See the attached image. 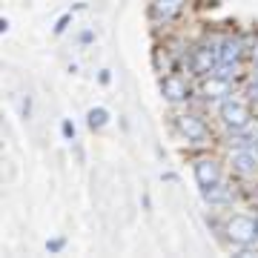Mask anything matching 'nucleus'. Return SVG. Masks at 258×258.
Returning a JSON list of instances; mask_svg holds the SVG:
<instances>
[{"label": "nucleus", "instance_id": "nucleus-2", "mask_svg": "<svg viewBox=\"0 0 258 258\" xmlns=\"http://www.w3.org/2000/svg\"><path fill=\"white\" fill-rule=\"evenodd\" d=\"M221 120L232 129H244L249 123V109L238 101H224L221 103Z\"/></svg>", "mask_w": 258, "mask_h": 258}, {"label": "nucleus", "instance_id": "nucleus-9", "mask_svg": "<svg viewBox=\"0 0 258 258\" xmlns=\"http://www.w3.org/2000/svg\"><path fill=\"white\" fill-rule=\"evenodd\" d=\"M241 52H244V43H241L238 37H227L218 49V57H221V63H238Z\"/></svg>", "mask_w": 258, "mask_h": 258}, {"label": "nucleus", "instance_id": "nucleus-12", "mask_svg": "<svg viewBox=\"0 0 258 258\" xmlns=\"http://www.w3.org/2000/svg\"><path fill=\"white\" fill-rule=\"evenodd\" d=\"M89 126L92 129H101V126H106V120H109V112L103 109V106H95V109H89Z\"/></svg>", "mask_w": 258, "mask_h": 258}, {"label": "nucleus", "instance_id": "nucleus-3", "mask_svg": "<svg viewBox=\"0 0 258 258\" xmlns=\"http://www.w3.org/2000/svg\"><path fill=\"white\" fill-rule=\"evenodd\" d=\"M161 92H164L166 101H186L189 98V86H186V81L181 78V75H166L164 81H161Z\"/></svg>", "mask_w": 258, "mask_h": 258}, {"label": "nucleus", "instance_id": "nucleus-14", "mask_svg": "<svg viewBox=\"0 0 258 258\" xmlns=\"http://www.w3.org/2000/svg\"><path fill=\"white\" fill-rule=\"evenodd\" d=\"M66 23H69V15H63V18L57 20V26H55V32H57V35H60V32L66 29Z\"/></svg>", "mask_w": 258, "mask_h": 258}, {"label": "nucleus", "instance_id": "nucleus-4", "mask_svg": "<svg viewBox=\"0 0 258 258\" xmlns=\"http://www.w3.org/2000/svg\"><path fill=\"white\" fill-rule=\"evenodd\" d=\"M178 129L184 132L186 141H192V144H204L207 141V126H204V120L198 115H181L178 118Z\"/></svg>", "mask_w": 258, "mask_h": 258}, {"label": "nucleus", "instance_id": "nucleus-1", "mask_svg": "<svg viewBox=\"0 0 258 258\" xmlns=\"http://www.w3.org/2000/svg\"><path fill=\"white\" fill-rule=\"evenodd\" d=\"M227 235L235 244H249V241L258 235V218H249V215H232L227 221Z\"/></svg>", "mask_w": 258, "mask_h": 258}, {"label": "nucleus", "instance_id": "nucleus-13", "mask_svg": "<svg viewBox=\"0 0 258 258\" xmlns=\"http://www.w3.org/2000/svg\"><path fill=\"white\" fill-rule=\"evenodd\" d=\"M63 135L66 138H75V126L69 123V120H63Z\"/></svg>", "mask_w": 258, "mask_h": 258}, {"label": "nucleus", "instance_id": "nucleus-5", "mask_svg": "<svg viewBox=\"0 0 258 258\" xmlns=\"http://www.w3.org/2000/svg\"><path fill=\"white\" fill-rule=\"evenodd\" d=\"M221 57H218V49H207V46H201V49H195L192 52V72H198V75H210L212 69H215V63H218Z\"/></svg>", "mask_w": 258, "mask_h": 258}, {"label": "nucleus", "instance_id": "nucleus-7", "mask_svg": "<svg viewBox=\"0 0 258 258\" xmlns=\"http://www.w3.org/2000/svg\"><path fill=\"white\" fill-rule=\"evenodd\" d=\"M232 169L241 172V175H252V172L258 169L255 149H241V152H235V155H232Z\"/></svg>", "mask_w": 258, "mask_h": 258}, {"label": "nucleus", "instance_id": "nucleus-10", "mask_svg": "<svg viewBox=\"0 0 258 258\" xmlns=\"http://www.w3.org/2000/svg\"><path fill=\"white\" fill-rule=\"evenodd\" d=\"M184 3L186 0H155V15L158 18H164V20H169V18H175L178 12L184 9Z\"/></svg>", "mask_w": 258, "mask_h": 258}, {"label": "nucleus", "instance_id": "nucleus-17", "mask_svg": "<svg viewBox=\"0 0 258 258\" xmlns=\"http://www.w3.org/2000/svg\"><path fill=\"white\" fill-rule=\"evenodd\" d=\"M255 152H258V141H255Z\"/></svg>", "mask_w": 258, "mask_h": 258}, {"label": "nucleus", "instance_id": "nucleus-6", "mask_svg": "<svg viewBox=\"0 0 258 258\" xmlns=\"http://www.w3.org/2000/svg\"><path fill=\"white\" fill-rule=\"evenodd\" d=\"M195 181H198V186L201 189H207V186H212V184H218L221 181V172H218V164L215 161H198L195 164Z\"/></svg>", "mask_w": 258, "mask_h": 258}, {"label": "nucleus", "instance_id": "nucleus-11", "mask_svg": "<svg viewBox=\"0 0 258 258\" xmlns=\"http://www.w3.org/2000/svg\"><path fill=\"white\" fill-rule=\"evenodd\" d=\"M204 192V198L207 201H212V204H221V201H230V189L218 181V184H212V186H207V189H201Z\"/></svg>", "mask_w": 258, "mask_h": 258}, {"label": "nucleus", "instance_id": "nucleus-16", "mask_svg": "<svg viewBox=\"0 0 258 258\" xmlns=\"http://www.w3.org/2000/svg\"><path fill=\"white\" fill-rule=\"evenodd\" d=\"M249 95H252V98H258V72H255V81L249 83Z\"/></svg>", "mask_w": 258, "mask_h": 258}, {"label": "nucleus", "instance_id": "nucleus-8", "mask_svg": "<svg viewBox=\"0 0 258 258\" xmlns=\"http://www.w3.org/2000/svg\"><path fill=\"white\" fill-rule=\"evenodd\" d=\"M230 78H224V75H210L207 81H204V95L207 98H224V95H230Z\"/></svg>", "mask_w": 258, "mask_h": 258}, {"label": "nucleus", "instance_id": "nucleus-15", "mask_svg": "<svg viewBox=\"0 0 258 258\" xmlns=\"http://www.w3.org/2000/svg\"><path fill=\"white\" fill-rule=\"evenodd\" d=\"M46 247H49V249H52V252H57V249L63 247V241H60V238H55V241H49Z\"/></svg>", "mask_w": 258, "mask_h": 258}]
</instances>
